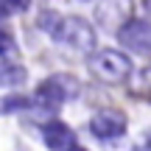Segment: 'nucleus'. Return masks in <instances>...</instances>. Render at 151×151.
<instances>
[{"label":"nucleus","mask_w":151,"mask_h":151,"mask_svg":"<svg viewBox=\"0 0 151 151\" xmlns=\"http://www.w3.org/2000/svg\"><path fill=\"white\" fill-rule=\"evenodd\" d=\"M34 106V98L22 95V92H6L0 95V115H20Z\"/></svg>","instance_id":"nucleus-8"},{"label":"nucleus","mask_w":151,"mask_h":151,"mask_svg":"<svg viewBox=\"0 0 151 151\" xmlns=\"http://www.w3.org/2000/svg\"><path fill=\"white\" fill-rule=\"evenodd\" d=\"M87 65H90L92 76H98V78L106 81V84H120V81L132 78V73H134V62L129 59L126 50H118V48L92 50Z\"/></svg>","instance_id":"nucleus-2"},{"label":"nucleus","mask_w":151,"mask_h":151,"mask_svg":"<svg viewBox=\"0 0 151 151\" xmlns=\"http://www.w3.org/2000/svg\"><path fill=\"white\" fill-rule=\"evenodd\" d=\"M115 37L126 53H151V20L132 17Z\"/></svg>","instance_id":"nucleus-5"},{"label":"nucleus","mask_w":151,"mask_h":151,"mask_svg":"<svg viewBox=\"0 0 151 151\" xmlns=\"http://www.w3.org/2000/svg\"><path fill=\"white\" fill-rule=\"evenodd\" d=\"M67 151H87V148H84V146H78V143H76V146H73V148H67Z\"/></svg>","instance_id":"nucleus-13"},{"label":"nucleus","mask_w":151,"mask_h":151,"mask_svg":"<svg viewBox=\"0 0 151 151\" xmlns=\"http://www.w3.org/2000/svg\"><path fill=\"white\" fill-rule=\"evenodd\" d=\"M143 6H146V11L151 14V0H143Z\"/></svg>","instance_id":"nucleus-14"},{"label":"nucleus","mask_w":151,"mask_h":151,"mask_svg":"<svg viewBox=\"0 0 151 151\" xmlns=\"http://www.w3.org/2000/svg\"><path fill=\"white\" fill-rule=\"evenodd\" d=\"M37 25L53 39L56 45L67 50H76V53H87L90 56L92 50H98V34L95 25L90 20L78 14H56V11H42L37 20Z\"/></svg>","instance_id":"nucleus-1"},{"label":"nucleus","mask_w":151,"mask_h":151,"mask_svg":"<svg viewBox=\"0 0 151 151\" xmlns=\"http://www.w3.org/2000/svg\"><path fill=\"white\" fill-rule=\"evenodd\" d=\"M87 129H90V134L95 137V140L115 143V140H120V137L129 132V118H126V112H120V109L106 106V109H98L90 118Z\"/></svg>","instance_id":"nucleus-4"},{"label":"nucleus","mask_w":151,"mask_h":151,"mask_svg":"<svg viewBox=\"0 0 151 151\" xmlns=\"http://www.w3.org/2000/svg\"><path fill=\"white\" fill-rule=\"evenodd\" d=\"M132 11H134V0H98L95 6V22L106 31L118 34L126 22L132 20Z\"/></svg>","instance_id":"nucleus-6"},{"label":"nucleus","mask_w":151,"mask_h":151,"mask_svg":"<svg viewBox=\"0 0 151 151\" xmlns=\"http://www.w3.org/2000/svg\"><path fill=\"white\" fill-rule=\"evenodd\" d=\"M39 134H42V143H45L48 151H67V148L76 146V132L65 120H48V123H42Z\"/></svg>","instance_id":"nucleus-7"},{"label":"nucleus","mask_w":151,"mask_h":151,"mask_svg":"<svg viewBox=\"0 0 151 151\" xmlns=\"http://www.w3.org/2000/svg\"><path fill=\"white\" fill-rule=\"evenodd\" d=\"M25 67L17 65V62L9 59H0V87H20L25 81Z\"/></svg>","instance_id":"nucleus-9"},{"label":"nucleus","mask_w":151,"mask_h":151,"mask_svg":"<svg viewBox=\"0 0 151 151\" xmlns=\"http://www.w3.org/2000/svg\"><path fill=\"white\" fill-rule=\"evenodd\" d=\"M132 151H151V129H146L140 137H137V143H134Z\"/></svg>","instance_id":"nucleus-12"},{"label":"nucleus","mask_w":151,"mask_h":151,"mask_svg":"<svg viewBox=\"0 0 151 151\" xmlns=\"http://www.w3.org/2000/svg\"><path fill=\"white\" fill-rule=\"evenodd\" d=\"M17 56V39L6 25H0V59H14Z\"/></svg>","instance_id":"nucleus-11"},{"label":"nucleus","mask_w":151,"mask_h":151,"mask_svg":"<svg viewBox=\"0 0 151 151\" xmlns=\"http://www.w3.org/2000/svg\"><path fill=\"white\" fill-rule=\"evenodd\" d=\"M31 9V0H0V20L9 17H20Z\"/></svg>","instance_id":"nucleus-10"},{"label":"nucleus","mask_w":151,"mask_h":151,"mask_svg":"<svg viewBox=\"0 0 151 151\" xmlns=\"http://www.w3.org/2000/svg\"><path fill=\"white\" fill-rule=\"evenodd\" d=\"M146 101H148V104H151V95H148V98H146Z\"/></svg>","instance_id":"nucleus-15"},{"label":"nucleus","mask_w":151,"mask_h":151,"mask_svg":"<svg viewBox=\"0 0 151 151\" xmlns=\"http://www.w3.org/2000/svg\"><path fill=\"white\" fill-rule=\"evenodd\" d=\"M81 95V81L70 73H53L48 78H42L34 90V104L45 109H59L62 104L76 101Z\"/></svg>","instance_id":"nucleus-3"}]
</instances>
